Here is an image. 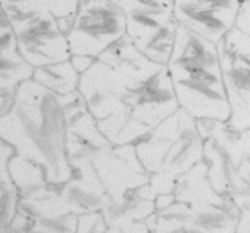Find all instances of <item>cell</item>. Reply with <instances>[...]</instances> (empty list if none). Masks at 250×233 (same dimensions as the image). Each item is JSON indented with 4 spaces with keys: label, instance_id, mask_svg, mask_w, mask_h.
<instances>
[{
    "label": "cell",
    "instance_id": "obj_1",
    "mask_svg": "<svg viewBox=\"0 0 250 233\" xmlns=\"http://www.w3.org/2000/svg\"><path fill=\"white\" fill-rule=\"evenodd\" d=\"M66 135L62 96L33 79L21 85L10 111L0 116V138L18 155L41 166L49 185L61 186L72 178Z\"/></svg>",
    "mask_w": 250,
    "mask_h": 233
},
{
    "label": "cell",
    "instance_id": "obj_2",
    "mask_svg": "<svg viewBox=\"0 0 250 233\" xmlns=\"http://www.w3.org/2000/svg\"><path fill=\"white\" fill-rule=\"evenodd\" d=\"M167 71L178 106L194 119L229 122L230 104L217 44L178 24Z\"/></svg>",
    "mask_w": 250,
    "mask_h": 233
},
{
    "label": "cell",
    "instance_id": "obj_3",
    "mask_svg": "<svg viewBox=\"0 0 250 233\" xmlns=\"http://www.w3.org/2000/svg\"><path fill=\"white\" fill-rule=\"evenodd\" d=\"M11 21L16 44L30 66L41 67L70 60L66 35L44 0H0Z\"/></svg>",
    "mask_w": 250,
    "mask_h": 233
},
{
    "label": "cell",
    "instance_id": "obj_4",
    "mask_svg": "<svg viewBox=\"0 0 250 233\" xmlns=\"http://www.w3.org/2000/svg\"><path fill=\"white\" fill-rule=\"evenodd\" d=\"M64 35L70 57L97 60L127 35V19L111 0H86L70 19Z\"/></svg>",
    "mask_w": 250,
    "mask_h": 233
},
{
    "label": "cell",
    "instance_id": "obj_5",
    "mask_svg": "<svg viewBox=\"0 0 250 233\" xmlns=\"http://www.w3.org/2000/svg\"><path fill=\"white\" fill-rule=\"evenodd\" d=\"M91 163L113 204H122L150 177L141 165L135 144L111 146L94 155Z\"/></svg>",
    "mask_w": 250,
    "mask_h": 233
},
{
    "label": "cell",
    "instance_id": "obj_6",
    "mask_svg": "<svg viewBox=\"0 0 250 233\" xmlns=\"http://www.w3.org/2000/svg\"><path fill=\"white\" fill-rule=\"evenodd\" d=\"M77 91L96 121L109 118L116 113L128 111L125 105L127 86L111 66L96 60L80 75Z\"/></svg>",
    "mask_w": 250,
    "mask_h": 233
},
{
    "label": "cell",
    "instance_id": "obj_7",
    "mask_svg": "<svg viewBox=\"0 0 250 233\" xmlns=\"http://www.w3.org/2000/svg\"><path fill=\"white\" fill-rule=\"evenodd\" d=\"M239 0H174V16L192 32L219 44L234 27Z\"/></svg>",
    "mask_w": 250,
    "mask_h": 233
},
{
    "label": "cell",
    "instance_id": "obj_8",
    "mask_svg": "<svg viewBox=\"0 0 250 233\" xmlns=\"http://www.w3.org/2000/svg\"><path fill=\"white\" fill-rule=\"evenodd\" d=\"M125 105L133 118L146 124L150 130L174 114L180 106L167 67H161L150 79L128 89Z\"/></svg>",
    "mask_w": 250,
    "mask_h": 233
},
{
    "label": "cell",
    "instance_id": "obj_9",
    "mask_svg": "<svg viewBox=\"0 0 250 233\" xmlns=\"http://www.w3.org/2000/svg\"><path fill=\"white\" fill-rule=\"evenodd\" d=\"M66 118V150L69 161L75 158L92 160L94 155L111 147L108 139L100 133L97 121L88 111L80 92L74 91L62 96Z\"/></svg>",
    "mask_w": 250,
    "mask_h": 233
},
{
    "label": "cell",
    "instance_id": "obj_10",
    "mask_svg": "<svg viewBox=\"0 0 250 233\" xmlns=\"http://www.w3.org/2000/svg\"><path fill=\"white\" fill-rule=\"evenodd\" d=\"M221 71L230 104V119L227 122L231 130H250V63L217 44Z\"/></svg>",
    "mask_w": 250,
    "mask_h": 233
},
{
    "label": "cell",
    "instance_id": "obj_11",
    "mask_svg": "<svg viewBox=\"0 0 250 233\" xmlns=\"http://www.w3.org/2000/svg\"><path fill=\"white\" fill-rule=\"evenodd\" d=\"M72 178L60 186L61 197L64 199L70 212L77 216L92 212H102L111 204L106 190L94 169L91 160L75 158L70 160Z\"/></svg>",
    "mask_w": 250,
    "mask_h": 233
},
{
    "label": "cell",
    "instance_id": "obj_12",
    "mask_svg": "<svg viewBox=\"0 0 250 233\" xmlns=\"http://www.w3.org/2000/svg\"><path fill=\"white\" fill-rule=\"evenodd\" d=\"M97 60L111 66L122 79L127 89L136 88L138 85L150 79L153 74L164 67L153 63L144 53H141L127 35L106 49Z\"/></svg>",
    "mask_w": 250,
    "mask_h": 233
},
{
    "label": "cell",
    "instance_id": "obj_13",
    "mask_svg": "<svg viewBox=\"0 0 250 233\" xmlns=\"http://www.w3.org/2000/svg\"><path fill=\"white\" fill-rule=\"evenodd\" d=\"M35 67L22 58L16 40L0 45V116L13 106L16 91L23 82L33 79Z\"/></svg>",
    "mask_w": 250,
    "mask_h": 233
},
{
    "label": "cell",
    "instance_id": "obj_14",
    "mask_svg": "<svg viewBox=\"0 0 250 233\" xmlns=\"http://www.w3.org/2000/svg\"><path fill=\"white\" fill-rule=\"evenodd\" d=\"M97 127L111 146L136 144L150 133V128L133 118L130 111H121L97 121Z\"/></svg>",
    "mask_w": 250,
    "mask_h": 233
},
{
    "label": "cell",
    "instance_id": "obj_15",
    "mask_svg": "<svg viewBox=\"0 0 250 233\" xmlns=\"http://www.w3.org/2000/svg\"><path fill=\"white\" fill-rule=\"evenodd\" d=\"M33 80L55 94L67 96L70 92L77 91L80 74L70 63V60H66L60 61V63L36 67L33 72Z\"/></svg>",
    "mask_w": 250,
    "mask_h": 233
},
{
    "label": "cell",
    "instance_id": "obj_16",
    "mask_svg": "<svg viewBox=\"0 0 250 233\" xmlns=\"http://www.w3.org/2000/svg\"><path fill=\"white\" fill-rule=\"evenodd\" d=\"M8 174H10L11 183L18 190L19 196L47 185L44 169L35 161L18 153H14L8 161Z\"/></svg>",
    "mask_w": 250,
    "mask_h": 233
},
{
    "label": "cell",
    "instance_id": "obj_17",
    "mask_svg": "<svg viewBox=\"0 0 250 233\" xmlns=\"http://www.w3.org/2000/svg\"><path fill=\"white\" fill-rule=\"evenodd\" d=\"M221 47L229 50L233 55H236L250 63V35L242 32L238 27H233L224 40L219 42Z\"/></svg>",
    "mask_w": 250,
    "mask_h": 233
},
{
    "label": "cell",
    "instance_id": "obj_18",
    "mask_svg": "<svg viewBox=\"0 0 250 233\" xmlns=\"http://www.w3.org/2000/svg\"><path fill=\"white\" fill-rule=\"evenodd\" d=\"M83 2L86 0H44V5L53 14V18L58 21L62 32H66L70 19L74 18V14Z\"/></svg>",
    "mask_w": 250,
    "mask_h": 233
},
{
    "label": "cell",
    "instance_id": "obj_19",
    "mask_svg": "<svg viewBox=\"0 0 250 233\" xmlns=\"http://www.w3.org/2000/svg\"><path fill=\"white\" fill-rule=\"evenodd\" d=\"M108 230L106 233H150L144 221H136L122 214H104Z\"/></svg>",
    "mask_w": 250,
    "mask_h": 233
},
{
    "label": "cell",
    "instance_id": "obj_20",
    "mask_svg": "<svg viewBox=\"0 0 250 233\" xmlns=\"http://www.w3.org/2000/svg\"><path fill=\"white\" fill-rule=\"evenodd\" d=\"M108 225L102 212L84 213L78 216L75 233H106Z\"/></svg>",
    "mask_w": 250,
    "mask_h": 233
},
{
    "label": "cell",
    "instance_id": "obj_21",
    "mask_svg": "<svg viewBox=\"0 0 250 233\" xmlns=\"http://www.w3.org/2000/svg\"><path fill=\"white\" fill-rule=\"evenodd\" d=\"M148 185L153 188L156 196H158V194L174 192L175 185H177V177L167 172H155L148 177Z\"/></svg>",
    "mask_w": 250,
    "mask_h": 233
},
{
    "label": "cell",
    "instance_id": "obj_22",
    "mask_svg": "<svg viewBox=\"0 0 250 233\" xmlns=\"http://www.w3.org/2000/svg\"><path fill=\"white\" fill-rule=\"evenodd\" d=\"M14 153L16 152L13 147L0 138V183L8 190H16L14 185L11 183L10 174H8V161H10V158Z\"/></svg>",
    "mask_w": 250,
    "mask_h": 233
},
{
    "label": "cell",
    "instance_id": "obj_23",
    "mask_svg": "<svg viewBox=\"0 0 250 233\" xmlns=\"http://www.w3.org/2000/svg\"><path fill=\"white\" fill-rule=\"evenodd\" d=\"M234 27L250 35V0H239V10Z\"/></svg>",
    "mask_w": 250,
    "mask_h": 233
},
{
    "label": "cell",
    "instance_id": "obj_24",
    "mask_svg": "<svg viewBox=\"0 0 250 233\" xmlns=\"http://www.w3.org/2000/svg\"><path fill=\"white\" fill-rule=\"evenodd\" d=\"M13 40H16V36H14L11 21L8 18V14L5 13L3 6L0 5V45L10 42Z\"/></svg>",
    "mask_w": 250,
    "mask_h": 233
},
{
    "label": "cell",
    "instance_id": "obj_25",
    "mask_svg": "<svg viewBox=\"0 0 250 233\" xmlns=\"http://www.w3.org/2000/svg\"><path fill=\"white\" fill-rule=\"evenodd\" d=\"M236 233H250V207L239 210Z\"/></svg>",
    "mask_w": 250,
    "mask_h": 233
},
{
    "label": "cell",
    "instance_id": "obj_26",
    "mask_svg": "<svg viewBox=\"0 0 250 233\" xmlns=\"http://www.w3.org/2000/svg\"><path fill=\"white\" fill-rule=\"evenodd\" d=\"M177 199H175V194L174 192H167V194H158L156 196V199L153 200L155 204V210L156 212H163V210H166L167 207H170L172 204H174Z\"/></svg>",
    "mask_w": 250,
    "mask_h": 233
},
{
    "label": "cell",
    "instance_id": "obj_27",
    "mask_svg": "<svg viewBox=\"0 0 250 233\" xmlns=\"http://www.w3.org/2000/svg\"><path fill=\"white\" fill-rule=\"evenodd\" d=\"M94 58H91V57H80V55H75V57H70V63L74 64V67L78 71V74H83L86 69L88 67H91V64L94 63Z\"/></svg>",
    "mask_w": 250,
    "mask_h": 233
},
{
    "label": "cell",
    "instance_id": "obj_28",
    "mask_svg": "<svg viewBox=\"0 0 250 233\" xmlns=\"http://www.w3.org/2000/svg\"><path fill=\"white\" fill-rule=\"evenodd\" d=\"M192 233H236V222L214 225V227H209V229H205V230H199V232H192Z\"/></svg>",
    "mask_w": 250,
    "mask_h": 233
},
{
    "label": "cell",
    "instance_id": "obj_29",
    "mask_svg": "<svg viewBox=\"0 0 250 233\" xmlns=\"http://www.w3.org/2000/svg\"><path fill=\"white\" fill-rule=\"evenodd\" d=\"M8 233H10V232H8ZM21 233H45V232H41V230H35V229H28L27 232H21Z\"/></svg>",
    "mask_w": 250,
    "mask_h": 233
},
{
    "label": "cell",
    "instance_id": "obj_30",
    "mask_svg": "<svg viewBox=\"0 0 250 233\" xmlns=\"http://www.w3.org/2000/svg\"><path fill=\"white\" fill-rule=\"evenodd\" d=\"M6 232H8L6 229H0V233H6Z\"/></svg>",
    "mask_w": 250,
    "mask_h": 233
},
{
    "label": "cell",
    "instance_id": "obj_31",
    "mask_svg": "<svg viewBox=\"0 0 250 233\" xmlns=\"http://www.w3.org/2000/svg\"><path fill=\"white\" fill-rule=\"evenodd\" d=\"M6 233H8V232H6Z\"/></svg>",
    "mask_w": 250,
    "mask_h": 233
}]
</instances>
